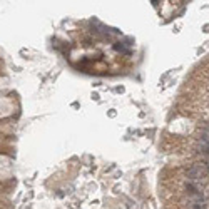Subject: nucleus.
<instances>
[{
  "mask_svg": "<svg viewBox=\"0 0 209 209\" xmlns=\"http://www.w3.org/2000/svg\"><path fill=\"white\" fill-rule=\"evenodd\" d=\"M192 209H204V206L201 202H196V204H192Z\"/></svg>",
  "mask_w": 209,
  "mask_h": 209,
  "instance_id": "obj_1",
  "label": "nucleus"
}]
</instances>
